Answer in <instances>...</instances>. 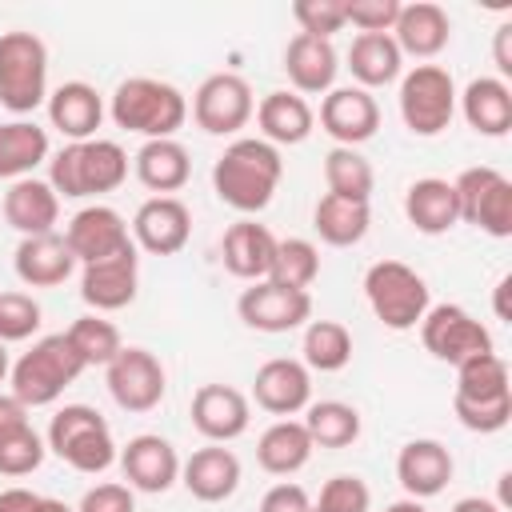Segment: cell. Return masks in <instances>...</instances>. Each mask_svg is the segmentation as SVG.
Segmentation results:
<instances>
[{
    "mask_svg": "<svg viewBox=\"0 0 512 512\" xmlns=\"http://www.w3.org/2000/svg\"><path fill=\"white\" fill-rule=\"evenodd\" d=\"M284 176L280 148L260 136H236L212 164V192L240 216H256L272 204Z\"/></svg>",
    "mask_w": 512,
    "mask_h": 512,
    "instance_id": "obj_1",
    "label": "cell"
},
{
    "mask_svg": "<svg viewBox=\"0 0 512 512\" xmlns=\"http://www.w3.org/2000/svg\"><path fill=\"white\" fill-rule=\"evenodd\" d=\"M108 116L116 128L136 132L144 140H172L188 120V100L168 80L128 76L116 84V92L108 100Z\"/></svg>",
    "mask_w": 512,
    "mask_h": 512,
    "instance_id": "obj_2",
    "label": "cell"
},
{
    "mask_svg": "<svg viewBox=\"0 0 512 512\" xmlns=\"http://www.w3.org/2000/svg\"><path fill=\"white\" fill-rule=\"evenodd\" d=\"M128 180V152L116 140H80L64 144L56 156H48V184L64 200H88L108 196Z\"/></svg>",
    "mask_w": 512,
    "mask_h": 512,
    "instance_id": "obj_3",
    "label": "cell"
},
{
    "mask_svg": "<svg viewBox=\"0 0 512 512\" xmlns=\"http://www.w3.org/2000/svg\"><path fill=\"white\" fill-rule=\"evenodd\" d=\"M84 372V360L76 356V348L68 344L64 332L40 336L8 372L12 396L32 412V408H48L64 396L68 384H76Z\"/></svg>",
    "mask_w": 512,
    "mask_h": 512,
    "instance_id": "obj_4",
    "label": "cell"
},
{
    "mask_svg": "<svg viewBox=\"0 0 512 512\" xmlns=\"http://www.w3.org/2000/svg\"><path fill=\"white\" fill-rule=\"evenodd\" d=\"M48 452H56L72 472H84V476H100L116 464L120 448L112 440V428L108 420L88 408V404H64L52 424H48V436H44Z\"/></svg>",
    "mask_w": 512,
    "mask_h": 512,
    "instance_id": "obj_5",
    "label": "cell"
},
{
    "mask_svg": "<svg viewBox=\"0 0 512 512\" xmlns=\"http://www.w3.org/2000/svg\"><path fill=\"white\" fill-rule=\"evenodd\" d=\"M364 300L372 316L392 332H412L432 308L428 280L404 260H376L364 272Z\"/></svg>",
    "mask_w": 512,
    "mask_h": 512,
    "instance_id": "obj_6",
    "label": "cell"
},
{
    "mask_svg": "<svg viewBox=\"0 0 512 512\" xmlns=\"http://www.w3.org/2000/svg\"><path fill=\"white\" fill-rule=\"evenodd\" d=\"M0 104L16 116L48 104V44L36 32H0Z\"/></svg>",
    "mask_w": 512,
    "mask_h": 512,
    "instance_id": "obj_7",
    "label": "cell"
},
{
    "mask_svg": "<svg viewBox=\"0 0 512 512\" xmlns=\"http://www.w3.org/2000/svg\"><path fill=\"white\" fill-rule=\"evenodd\" d=\"M396 104L412 136H440L456 116V80L440 64H416L400 76Z\"/></svg>",
    "mask_w": 512,
    "mask_h": 512,
    "instance_id": "obj_8",
    "label": "cell"
},
{
    "mask_svg": "<svg viewBox=\"0 0 512 512\" xmlns=\"http://www.w3.org/2000/svg\"><path fill=\"white\" fill-rule=\"evenodd\" d=\"M452 188H456V204H460L464 224H476L492 240L512 236V180L500 168L472 164L452 180Z\"/></svg>",
    "mask_w": 512,
    "mask_h": 512,
    "instance_id": "obj_9",
    "label": "cell"
},
{
    "mask_svg": "<svg viewBox=\"0 0 512 512\" xmlns=\"http://www.w3.org/2000/svg\"><path fill=\"white\" fill-rule=\"evenodd\" d=\"M256 116L252 84L236 72H212L192 92V120L208 136H236Z\"/></svg>",
    "mask_w": 512,
    "mask_h": 512,
    "instance_id": "obj_10",
    "label": "cell"
},
{
    "mask_svg": "<svg viewBox=\"0 0 512 512\" xmlns=\"http://www.w3.org/2000/svg\"><path fill=\"white\" fill-rule=\"evenodd\" d=\"M416 328H420L424 348L436 360L452 364V368L472 360V356H480V352H496L492 348V332L460 304H432Z\"/></svg>",
    "mask_w": 512,
    "mask_h": 512,
    "instance_id": "obj_11",
    "label": "cell"
},
{
    "mask_svg": "<svg viewBox=\"0 0 512 512\" xmlns=\"http://www.w3.org/2000/svg\"><path fill=\"white\" fill-rule=\"evenodd\" d=\"M104 384H108V396L124 412H152L168 392V376H164L160 356L140 348V344H124L116 352V360L104 368Z\"/></svg>",
    "mask_w": 512,
    "mask_h": 512,
    "instance_id": "obj_12",
    "label": "cell"
},
{
    "mask_svg": "<svg viewBox=\"0 0 512 512\" xmlns=\"http://www.w3.org/2000/svg\"><path fill=\"white\" fill-rule=\"evenodd\" d=\"M236 316L252 332H268V336L296 332V328H304L312 320V296L296 292V288H284L276 280H256V284H248L240 292Z\"/></svg>",
    "mask_w": 512,
    "mask_h": 512,
    "instance_id": "obj_13",
    "label": "cell"
},
{
    "mask_svg": "<svg viewBox=\"0 0 512 512\" xmlns=\"http://www.w3.org/2000/svg\"><path fill=\"white\" fill-rule=\"evenodd\" d=\"M64 240L76 256V264H96V260H108V256H120L132 244V232H128V220L112 208V204H84L68 228H64Z\"/></svg>",
    "mask_w": 512,
    "mask_h": 512,
    "instance_id": "obj_14",
    "label": "cell"
},
{
    "mask_svg": "<svg viewBox=\"0 0 512 512\" xmlns=\"http://www.w3.org/2000/svg\"><path fill=\"white\" fill-rule=\"evenodd\" d=\"M128 232H132V244L144 248L148 256H176L192 236V212L180 196H148L136 208Z\"/></svg>",
    "mask_w": 512,
    "mask_h": 512,
    "instance_id": "obj_15",
    "label": "cell"
},
{
    "mask_svg": "<svg viewBox=\"0 0 512 512\" xmlns=\"http://www.w3.org/2000/svg\"><path fill=\"white\" fill-rule=\"evenodd\" d=\"M188 412H192V428L208 444H228V440L244 436L248 424H252V404L232 384H200L192 392V408Z\"/></svg>",
    "mask_w": 512,
    "mask_h": 512,
    "instance_id": "obj_16",
    "label": "cell"
},
{
    "mask_svg": "<svg viewBox=\"0 0 512 512\" xmlns=\"http://www.w3.org/2000/svg\"><path fill=\"white\" fill-rule=\"evenodd\" d=\"M320 128L340 144V148H360L364 140L376 136L380 128V104L372 92L348 84V88H332L320 100Z\"/></svg>",
    "mask_w": 512,
    "mask_h": 512,
    "instance_id": "obj_17",
    "label": "cell"
},
{
    "mask_svg": "<svg viewBox=\"0 0 512 512\" xmlns=\"http://www.w3.org/2000/svg\"><path fill=\"white\" fill-rule=\"evenodd\" d=\"M136 288H140V256H136V248L80 268V300L100 316L128 308L136 300Z\"/></svg>",
    "mask_w": 512,
    "mask_h": 512,
    "instance_id": "obj_18",
    "label": "cell"
},
{
    "mask_svg": "<svg viewBox=\"0 0 512 512\" xmlns=\"http://www.w3.org/2000/svg\"><path fill=\"white\" fill-rule=\"evenodd\" d=\"M120 472L128 480L132 492H148V496H160L168 492L176 480H180V456L176 448L156 436V432H140L132 436L124 448H120Z\"/></svg>",
    "mask_w": 512,
    "mask_h": 512,
    "instance_id": "obj_19",
    "label": "cell"
},
{
    "mask_svg": "<svg viewBox=\"0 0 512 512\" xmlns=\"http://www.w3.org/2000/svg\"><path fill=\"white\" fill-rule=\"evenodd\" d=\"M252 396L264 412L288 420L312 404V372L292 356H272L252 376Z\"/></svg>",
    "mask_w": 512,
    "mask_h": 512,
    "instance_id": "obj_20",
    "label": "cell"
},
{
    "mask_svg": "<svg viewBox=\"0 0 512 512\" xmlns=\"http://www.w3.org/2000/svg\"><path fill=\"white\" fill-rule=\"evenodd\" d=\"M456 464H452V452L432 440V436H416L400 448L396 456V480L400 488L408 492V500H432L448 488Z\"/></svg>",
    "mask_w": 512,
    "mask_h": 512,
    "instance_id": "obj_21",
    "label": "cell"
},
{
    "mask_svg": "<svg viewBox=\"0 0 512 512\" xmlns=\"http://www.w3.org/2000/svg\"><path fill=\"white\" fill-rule=\"evenodd\" d=\"M12 272L24 288H56L76 272V256L60 232L20 236V244L12 252Z\"/></svg>",
    "mask_w": 512,
    "mask_h": 512,
    "instance_id": "obj_22",
    "label": "cell"
},
{
    "mask_svg": "<svg viewBox=\"0 0 512 512\" xmlns=\"http://www.w3.org/2000/svg\"><path fill=\"white\" fill-rule=\"evenodd\" d=\"M48 124L68 140H96V128L104 124V96L88 80H64L48 92Z\"/></svg>",
    "mask_w": 512,
    "mask_h": 512,
    "instance_id": "obj_23",
    "label": "cell"
},
{
    "mask_svg": "<svg viewBox=\"0 0 512 512\" xmlns=\"http://www.w3.org/2000/svg\"><path fill=\"white\" fill-rule=\"evenodd\" d=\"M336 72H340V56L332 48V40L320 36H304L296 32L284 48V76L292 84V92L300 96H324L336 88Z\"/></svg>",
    "mask_w": 512,
    "mask_h": 512,
    "instance_id": "obj_24",
    "label": "cell"
},
{
    "mask_svg": "<svg viewBox=\"0 0 512 512\" xmlns=\"http://www.w3.org/2000/svg\"><path fill=\"white\" fill-rule=\"evenodd\" d=\"M272 256H276V236L268 232V224H256L252 216L228 224L220 236V264L236 280H248V284L268 280Z\"/></svg>",
    "mask_w": 512,
    "mask_h": 512,
    "instance_id": "obj_25",
    "label": "cell"
},
{
    "mask_svg": "<svg viewBox=\"0 0 512 512\" xmlns=\"http://www.w3.org/2000/svg\"><path fill=\"white\" fill-rule=\"evenodd\" d=\"M180 484L200 504H220L240 488V460L224 444L196 448L188 460H180Z\"/></svg>",
    "mask_w": 512,
    "mask_h": 512,
    "instance_id": "obj_26",
    "label": "cell"
},
{
    "mask_svg": "<svg viewBox=\"0 0 512 512\" xmlns=\"http://www.w3.org/2000/svg\"><path fill=\"white\" fill-rule=\"evenodd\" d=\"M392 40L400 48V56H416V60H432L448 48L452 40V20L440 4L432 0H416V4H400V16L392 24Z\"/></svg>",
    "mask_w": 512,
    "mask_h": 512,
    "instance_id": "obj_27",
    "label": "cell"
},
{
    "mask_svg": "<svg viewBox=\"0 0 512 512\" xmlns=\"http://www.w3.org/2000/svg\"><path fill=\"white\" fill-rule=\"evenodd\" d=\"M456 108L468 120L472 132L500 140L512 132V88L500 76H476L464 84V92H456Z\"/></svg>",
    "mask_w": 512,
    "mask_h": 512,
    "instance_id": "obj_28",
    "label": "cell"
},
{
    "mask_svg": "<svg viewBox=\"0 0 512 512\" xmlns=\"http://www.w3.org/2000/svg\"><path fill=\"white\" fill-rule=\"evenodd\" d=\"M4 220H8V228H16L20 236H44V232H56V220H60V196L52 192L48 180H36V176L12 180L8 192H4Z\"/></svg>",
    "mask_w": 512,
    "mask_h": 512,
    "instance_id": "obj_29",
    "label": "cell"
},
{
    "mask_svg": "<svg viewBox=\"0 0 512 512\" xmlns=\"http://www.w3.org/2000/svg\"><path fill=\"white\" fill-rule=\"evenodd\" d=\"M404 216L416 232L424 236H444L460 224V204H456V188L444 176H420L408 184L404 192Z\"/></svg>",
    "mask_w": 512,
    "mask_h": 512,
    "instance_id": "obj_30",
    "label": "cell"
},
{
    "mask_svg": "<svg viewBox=\"0 0 512 512\" xmlns=\"http://www.w3.org/2000/svg\"><path fill=\"white\" fill-rule=\"evenodd\" d=\"M256 124H260V140L284 148V144H304L316 128V112L300 92L276 88L256 104Z\"/></svg>",
    "mask_w": 512,
    "mask_h": 512,
    "instance_id": "obj_31",
    "label": "cell"
},
{
    "mask_svg": "<svg viewBox=\"0 0 512 512\" xmlns=\"http://www.w3.org/2000/svg\"><path fill=\"white\" fill-rule=\"evenodd\" d=\"M132 172H136V180H140L148 192L172 196V192H180V188L188 184V176H192V156H188V148H184L176 136H172V140H144L140 152L132 156Z\"/></svg>",
    "mask_w": 512,
    "mask_h": 512,
    "instance_id": "obj_32",
    "label": "cell"
},
{
    "mask_svg": "<svg viewBox=\"0 0 512 512\" xmlns=\"http://www.w3.org/2000/svg\"><path fill=\"white\" fill-rule=\"evenodd\" d=\"M348 72H352L356 88H364V92L400 80L404 56H400L392 32H356L348 44Z\"/></svg>",
    "mask_w": 512,
    "mask_h": 512,
    "instance_id": "obj_33",
    "label": "cell"
},
{
    "mask_svg": "<svg viewBox=\"0 0 512 512\" xmlns=\"http://www.w3.org/2000/svg\"><path fill=\"white\" fill-rule=\"evenodd\" d=\"M316 444L308 436V428L300 420H276L260 432L256 440V464L268 472V476H296L308 460H312Z\"/></svg>",
    "mask_w": 512,
    "mask_h": 512,
    "instance_id": "obj_34",
    "label": "cell"
},
{
    "mask_svg": "<svg viewBox=\"0 0 512 512\" xmlns=\"http://www.w3.org/2000/svg\"><path fill=\"white\" fill-rule=\"evenodd\" d=\"M368 224H372V208L364 200H344V196H332L324 192L312 208V228L324 244L332 248H352L368 236Z\"/></svg>",
    "mask_w": 512,
    "mask_h": 512,
    "instance_id": "obj_35",
    "label": "cell"
},
{
    "mask_svg": "<svg viewBox=\"0 0 512 512\" xmlns=\"http://www.w3.org/2000/svg\"><path fill=\"white\" fill-rule=\"evenodd\" d=\"M48 160V128L36 120L0 124V180H24Z\"/></svg>",
    "mask_w": 512,
    "mask_h": 512,
    "instance_id": "obj_36",
    "label": "cell"
},
{
    "mask_svg": "<svg viewBox=\"0 0 512 512\" xmlns=\"http://www.w3.org/2000/svg\"><path fill=\"white\" fill-rule=\"evenodd\" d=\"M300 364L308 372H340L352 364V332L340 320H308L300 340Z\"/></svg>",
    "mask_w": 512,
    "mask_h": 512,
    "instance_id": "obj_37",
    "label": "cell"
},
{
    "mask_svg": "<svg viewBox=\"0 0 512 512\" xmlns=\"http://www.w3.org/2000/svg\"><path fill=\"white\" fill-rule=\"evenodd\" d=\"M316 448H348L360 440V412L344 400H312L300 420Z\"/></svg>",
    "mask_w": 512,
    "mask_h": 512,
    "instance_id": "obj_38",
    "label": "cell"
},
{
    "mask_svg": "<svg viewBox=\"0 0 512 512\" xmlns=\"http://www.w3.org/2000/svg\"><path fill=\"white\" fill-rule=\"evenodd\" d=\"M324 184L332 196H344V200H372V188H376V172L368 164V156L360 148H328L324 156Z\"/></svg>",
    "mask_w": 512,
    "mask_h": 512,
    "instance_id": "obj_39",
    "label": "cell"
},
{
    "mask_svg": "<svg viewBox=\"0 0 512 512\" xmlns=\"http://www.w3.org/2000/svg\"><path fill=\"white\" fill-rule=\"evenodd\" d=\"M320 276V248L304 236H284L276 240V256H272V268H268V280L284 284V288H296V292H308Z\"/></svg>",
    "mask_w": 512,
    "mask_h": 512,
    "instance_id": "obj_40",
    "label": "cell"
},
{
    "mask_svg": "<svg viewBox=\"0 0 512 512\" xmlns=\"http://www.w3.org/2000/svg\"><path fill=\"white\" fill-rule=\"evenodd\" d=\"M68 344L76 348V356L84 360V368H108L116 360V352L124 348L120 328L112 320H104L100 312H88L80 320H72V328L64 332Z\"/></svg>",
    "mask_w": 512,
    "mask_h": 512,
    "instance_id": "obj_41",
    "label": "cell"
},
{
    "mask_svg": "<svg viewBox=\"0 0 512 512\" xmlns=\"http://www.w3.org/2000/svg\"><path fill=\"white\" fill-rule=\"evenodd\" d=\"M504 392H512L504 356H496V352H480V356L456 364V392H452V396H464V400H488V396H504Z\"/></svg>",
    "mask_w": 512,
    "mask_h": 512,
    "instance_id": "obj_42",
    "label": "cell"
},
{
    "mask_svg": "<svg viewBox=\"0 0 512 512\" xmlns=\"http://www.w3.org/2000/svg\"><path fill=\"white\" fill-rule=\"evenodd\" d=\"M40 320H44V312L32 292H20V288L0 292V344L32 340L40 332Z\"/></svg>",
    "mask_w": 512,
    "mask_h": 512,
    "instance_id": "obj_43",
    "label": "cell"
},
{
    "mask_svg": "<svg viewBox=\"0 0 512 512\" xmlns=\"http://www.w3.org/2000/svg\"><path fill=\"white\" fill-rule=\"evenodd\" d=\"M44 452H48V444L32 424L20 428V432L0 436V476H12V480L16 476H32L44 464Z\"/></svg>",
    "mask_w": 512,
    "mask_h": 512,
    "instance_id": "obj_44",
    "label": "cell"
},
{
    "mask_svg": "<svg viewBox=\"0 0 512 512\" xmlns=\"http://www.w3.org/2000/svg\"><path fill=\"white\" fill-rule=\"evenodd\" d=\"M452 412H456V420H460L468 432L492 436V432L508 428V420H512V392H504V396H488V400H464V396H452Z\"/></svg>",
    "mask_w": 512,
    "mask_h": 512,
    "instance_id": "obj_45",
    "label": "cell"
},
{
    "mask_svg": "<svg viewBox=\"0 0 512 512\" xmlns=\"http://www.w3.org/2000/svg\"><path fill=\"white\" fill-rule=\"evenodd\" d=\"M312 508H316V512H368V508H372V488H368L360 476L340 472V476L324 480L320 500H316Z\"/></svg>",
    "mask_w": 512,
    "mask_h": 512,
    "instance_id": "obj_46",
    "label": "cell"
},
{
    "mask_svg": "<svg viewBox=\"0 0 512 512\" xmlns=\"http://www.w3.org/2000/svg\"><path fill=\"white\" fill-rule=\"evenodd\" d=\"M292 20L300 24L304 36H320V40H332L340 28H348L344 0H296Z\"/></svg>",
    "mask_w": 512,
    "mask_h": 512,
    "instance_id": "obj_47",
    "label": "cell"
},
{
    "mask_svg": "<svg viewBox=\"0 0 512 512\" xmlns=\"http://www.w3.org/2000/svg\"><path fill=\"white\" fill-rule=\"evenodd\" d=\"M400 0H344V20L356 32H392Z\"/></svg>",
    "mask_w": 512,
    "mask_h": 512,
    "instance_id": "obj_48",
    "label": "cell"
},
{
    "mask_svg": "<svg viewBox=\"0 0 512 512\" xmlns=\"http://www.w3.org/2000/svg\"><path fill=\"white\" fill-rule=\"evenodd\" d=\"M76 512H136V496L128 484H116V480H104V484H92Z\"/></svg>",
    "mask_w": 512,
    "mask_h": 512,
    "instance_id": "obj_49",
    "label": "cell"
},
{
    "mask_svg": "<svg viewBox=\"0 0 512 512\" xmlns=\"http://www.w3.org/2000/svg\"><path fill=\"white\" fill-rule=\"evenodd\" d=\"M256 512H312V496H308L300 484L280 480V484H272V488L260 496V508H256Z\"/></svg>",
    "mask_w": 512,
    "mask_h": 512,
    "instance_id": "obj_50",
    "label": "cell"
},
{
    "mask_svg": "<svg viewBox=\"0 0 512 512\" xmlns=\"http://www.w3.org/2000/svg\"><path fill=\"white\" fill-rule=\"evenodd\" d=\"M492 64H496L500 80L512 76V20H504L496 28V36H492Z\"/></svg>",
    "mask_w": 512,
    "mask_h": 512,
    "instance_id": "obj_51",
    "label": "cell"
},
{
    "mask_svg": "<svg viewBox=\"0 0 512 512\" xmlns=\"http://www.w3.org/2000/svg\"><path fill=\"white\" fill-rule=\"evenodd\" d=\"M32 420H28V408L12 396V392H0V436H8V432H20V428H28Z\"/></svg>",
    "mask_w": 512,
    "mask_h": 512,
    "instance_id": "obj_52",
    "label": "cell"
},
{
    "mask_svg": "<svg viewBox=\"0 0 512 512\" xmlns=\"http://www.w3.org/2000/svg\"><path fill=\"white\" fill-rule=\"evenodd\" d=\"M36 504H40V496L28 492V488H20V484L0 492V512H36Z\"/></svg>",
    "mask_w": 512,
    "mask_h": 512,
    "instance_id": "obj_53",
    "label": "cell"
},
{
    "mask_svg": "<svg viewBox=\"0 0 512 512\" xmlns=\"http://www.w3.org/2000/svg\"><path fill=\"white\" fill-rule=\"evenodd\" d=\"M452 512H504V508L496 500H488V496H464V500L452 504Z\"/></svg>",
    "mask_w": 512,
    "mask_h": 512,
    "instance_id": "obj_54",
    "label": "cell"
},
{
    "mask_svg": "<svg viewBox=\"0 0 512 512\" xmlns=\"http://www.w3.org/2000/svg\"><path fill=\"white\" fill-rule=\"evenodd\" d=\"M508 288H512V276H500V280H496V296H492L496 320H508Z\"/></svg>",
    "mask_w": 512,
    "mask_h": 512,
    "instance_id": "obj_55",
    "label": "cell"
},
{
    "mask_svg": "<svg viewBox=\"0 0 512 512\" xmlns=\"http://www.w3.org/2000/svg\"><path fill=\"white\" fill-rule=\"evenodd\" d=\"M36 512H76V508H68V504H64V500H56V496H40Z\"/></svg>",
    "mask_w": 512,
    "mask_h": 512,
    "instance_id": "obj_56",
    "label": "cell"
},
{
    "mask_svg": "<svg viewBox=\"0 0 512 512\" xmlns=\"http://www.w3.org/2000/svg\"><path fill=\"white\" fill-rule=\"evenodd\" d=\"M384 512H428V508H424V500H396Z\"/></svg>",
    "mask_w": 512,
    "mask_h": 512,
    "instance_id": "obj_57",
    "label": "cell"
},
{
    "mask_svg": "<svg viewBox=\"0 0 512 512\" xmlns=\"http://www.w3.org/2000/svg\"><path fill=\"white\" fill-rule=\"evenodd\" d=\"M8 372H12V360H8V344H0V384L8 380Z\"/></svg>",
    "mask_w": 512,
    "mask_h": 512,
    "instance_id": "obj_58",
    "label": "cell"
},
{
    "mask_svg": "<svg viewBox=\"0 0 512 512\" xmlns=\"http://www.w3.org/2000/svg\"><path fill=\"white\" fill-rule=\"evenodd\" d=\"M312 512H316V508H312Z\"/></svg>",
    "mask_w": 512,
    "mask_h": 512,
    "instance_id": "obj_59",
    "label": "cell"
}]
</instances>
